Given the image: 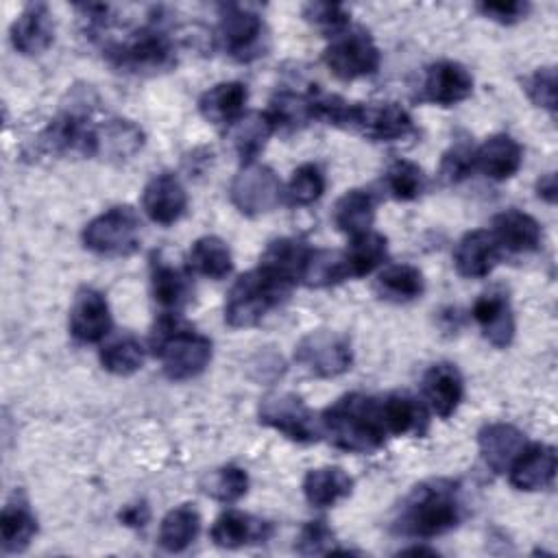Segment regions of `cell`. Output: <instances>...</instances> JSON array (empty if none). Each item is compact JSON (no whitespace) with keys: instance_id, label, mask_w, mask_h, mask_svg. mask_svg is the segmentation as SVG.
<instances>
[{"instance_id":"15","label":"cell","mask_w":558,"mask_h":558,"mask_svg":"<svg viewBox=\"0 0 558 558\" xmlns=\"http://www.w3.org/2000/svg\"><path fill=\"white\" fill-rule=\"evenodd\" d=\"M142 209L157 225H174L187 209V192L172 172L155 174L142 192Z\"/></svg>"},{"instance_id":"14","label":"cell","mask_w":558,"mask_h":558,"mask_svg":"<svg viewBox=\"0 0 558 558\" xmlns=\"http://www.w3.org/2000/svg\"><path fill=\"white\" fill-rule=\"evenodd\" d=\"M111 331V310L102 292L81 288L70 307V333L83 344H94Z\"/></svg>"},{"instance_id":"47","label":"cell","mask_w":558,"mask_h":558,"mask_svg":"<svg viewBox=\"0 0 558 558\" xmlns=\"http://www.w3.org/2000/svg\"><path fill=\"white\" fill-rule=\"evenodd\" d=\"M294 549L303 556H312V554H333L336 547V536L329 530V525L325 521H307L301 527V534L296 538Z\"/></svg>"},{"instance_id":"12","label":"cell","mask_w":558,"mask_h":558,"mask_svg":"<svg viewBox=\"0 0 558 558\" xmlns=\"http://www.w3.org/2000/svg\"><path fill=\"white\" fill-rule=\"evenodd\" d=\"M349 131H355L371 142H399L414 133V122L397 102H355Z\"/></svg>"},{"instance_id":"2","label":"cell","mask_w":558,"mask_h":558,"mask_svg":"<svg viewBox=\"0 0 558 558\" xmlns=\"http://www.w3.org/2000/svg\"><path fill=\"white\" fill-rule=\"evenodd\" d=\"M464 517L460 488L449 480H432L408 495L397 530L412 538H436L458 527Z\"/></svg>"},{"instance_id":"38","label":"cell","mask_w":558,"mask_h":558,"mask_svg":"<svg viewBox=\"0 0 558 558\" xmlns=\"http://www.w3.org/2000/svg\"><path fill=\"white\" fill-rule=\"evenodd\" d=\"M344 279H351V275L342 251L310 248L299 283L307 288H329Z\"/></svg>"},{"instance_id":"11","label":"cell","mask_w":558,"mask_h":558,"mask_svg":"<svg viewBox=\"0 0 558 558\" xmlns=\"http://www.w3.org/2000/svg\"><path fill=\"white\" fill-rule=\"evenodd\" d=\"M218 17V35L231 57L248 61L264 54L266 28L259 13L242 4H222Z\"/></svg>"},{"instance_id":"20","label":"cell","mask_w":558,"mask_h":558,"mask_svg":"<svg viewBox=\"0 0 558 558\" xmlns=\"http://www.w3.org/2000/svg\"><path fill=\"white\" fill-rule=\"evenodd\" d=\"M556 449L551 445L534 442L525 445V449L519 453V458L508 469L510 484L517 490H545L554 484L556 477Z\"/></svg>"},{"instance_id":"44","label":"cell","mask_w":558,"mask_h":558,"mask_svg":"<svg viewBox=\"0 0 558 558\" xmlns=\"http://www.w3.org/2000/svg\"><path fill=\"white\" fill-rule=\"evenodd\" d=\"M303 17L327 37L340 35L351 22V13L338 2H307L303 7Z\"/></svg>"},{"instance_id":"31","label":"cell","mask_w":558,"mask_h":558,"mask_svg":"<svg viewBox=\"0 0 558 558\" xmlns=\"http://www.w3.org/2000/svg\"><path fill=\"white\" fill-rule=\"evenodd\" d=\"M272 133H275V129H272V122L268 120L266 111L244 113L227 129L231 148L235 150V155L240 157L242 163H253L259 157V153L264 150V146L268 144Z\"/></svg>"},{"instance_id":"10","label":"cell","mask_w":558,"mask_h":558,"mask_svg":"<svg viewBox=\"0 0 558 558\" xmlns=\"http://www.w3.org/2000/svg\"><path fill=\"white\" fill-rule=\"evenodd\" d=\"M283 196V187L272 168L264 163H242L229 185L233 207L244 216H262L272 211Z\"/></svg>"},{"instance_id":"7","label":"cell","mask_w":558,"mask_h":558,"mask_svg":"<svg viewBox=\"0 0 558 558\" xmlns=\"http://www.w3.org/2000/svg\"><path fill=\"white\" fill-rule=\"evenodd\" d=\"M257 418L262 425L294 442H314L320 438V416H316L294 392H268L259 401Z\"/></svg>"},{"instance_id":"42","label":"cell","mask_w":558,"mask_h":558,"mask_svg":"<svg viewBox=\"0 0 558 558\" xmlns=\"http://www.w3.org/2000/svg\"><path fill=\"white\" fill-rule=\"evenodd\" d=\"M323 192H325L323 170L316 163H303L292 172V177L283 190V196L290 205L305 207V205L316 203L323 196Z\"/></svg>"},{"instance_id":"4","label":"cell","mask_w":558,"mask_h":558,"mask_svg":"<svg viewBox=\"0 0 558 558\" xmlns=\"http://www.w3.org/2000/svg\"><path fill=\"white\" fill-rule=\"evenodd\" d=\"M292 286L279 281L264 268H253L240 275L225 299V323L233 329L259 325L288 294Z\"/></svg>"},{"instance_id":"48","label":"cell","mask_w":558,"mask_h":558,"mask_svg":"<svg viewBox=\"0 0 558 558\" xmlns=\"http://www.w3.org/2000/svg\"><path fill=\"white\" fill-rule=\"evenodd\" d=\"M475 9L493 22L517 24L527 15L530 4L523 0H484V2H477Z\"/></svg>"},{"instance_id":"46","label":"cell","mask_w":558,"mask_h":558,"mask_svg":"<svg viewBox=\"0 0 558 558\" xmlns=\"http://www.w3.org/2000/svg\"><path fill=\"white\" fill-rule=\"evenodd\" d=\"M556 68L547 65V68H538L534 70L525 83H523V89L527 94V98L541 107V109H547L551 116L556 111Z\"/></svg>"},{"instance_id":"25","label":"cell","mask_w":558,"mask_h":558,"mask_svg":"<svg viewBox=\"0 0 558 558\" xmlns=\"http://www.w3.org/2000/svg\"><path fill=\"white\" fill-rule=\"evenodd\" d=\"M523 163L521 144L508 133H495L475 148V170L493 181H506L519 172Z\"/></svg>"},{"instance_id":"8","label":"cell","mask_w":558,"mask_h":558,"mask_svg":"<svg viewBox=\"0 0 558 558\" xmlns=\"http://www.w3.org/2000/svg\"><path fill=\"white\" fill-rule=\"evenodd\" d=\"M381 61L373 37L362 28H347L331 37L323 52V63L340 81H355L377 72Z\"/></svg>"},{"instance_id":"18","label":"cell","mask_w":558,"mask_h":558,"mask_svg":"<svg viewBox=\"0 0 558 558\" xmlns=\"http://www.w3.org/2000/svg\"><path fill=\"white\" fill-rule=\"evenodd\" d=\"M501 259V248L488 229L464 233L453 248V266L460 277L482 279L493 272Z\"/></svg>"},{"instance_id":"3","label":"cell","mask_w":558,"mask_h":558,"mask_svg":"<svg viewBox=\"0 0 558 558\" xmlns=\"http://www.w3.org/2000/svg\"><path fill=\"white\" fill-rule=\"evenodd\" d=\"M161 371L172 381L198 377L211 362V340L183 323L177 314L163 312L150 338Z\"/></svg>"},{"instance_id":"34","label":"cell","mask_w":558,"mask_h":558,"mask_svg":"<svg viewBox=\"0 0 558 558\" xmlns=\"http://www.w3.org/2000/svg\"><path fill=\"white\" fill-rule=\"evenodd\" d=\"M187 268L207 279H225L233 268V257L227 242L218 235H203L194 240L187 253Z\"/></svg>"},{"instance_id":"27","label":"cell","mask_w":558,"mask_h":558,"mask_svg":"<svg viewBox=\"0 0 558 558\" xmlns=\"http://www.w3.org/2000/svg\"><path fill=\"white\" fill-rule=\"evenodd\" d=\"M310 255V246L299 238H279L272 240L259 257V268L277 277L288 286H296L301 281V272L305 259Z\"/></svg>"},{"instance_id":"45","label":"cell","mask_w":558,"mask_h":558,"mask_svg":"<svg viewBox=\"0 0 558 558\" xmlns=\"http://www.w3.org/2000/svg\"><path fill=\"white\" fill-rule=\"evenodd\" d=\"M475 170V148L466 142H456L445 150L438 168V177L445 183H460Z\"/></svg>"},{"instance_id":"43","label":"cell","mask_w":558,"mask_h":558,"mask_svg":"<svg viewBox=\"0 0 558 558\" xmlns=\"http://www.w3.org/2000/svg\"><path fill=\"white\" fill-rule=\"evenodd\" d=\"M203 490L214 497L216 501L222 504H233L240 497L246 495L248 490V475L244 469L235 466V464H227L220 466L216 471H211L205 482H203Z\"/></svg>"},{"instance_id":"29","label":"cell","mask_w":558,"mask_h":558,"mask_svg":"<svg viewBox=\"0 0 558 558\" xmlns=\"http://www.w3.org/2000/svg\"><path fill=\"white\" fill-rule=\"evenodd\" d=\"M37 534V519L26 499L15 493L0 514V541L4 554H22Z\"/></svg>"},{"instance_id":"6","label":"cell","mask_w":558,"mask_h":558,"mask_svg":"<svg viewBox=\"0 0 558 558\" xmlns=\"http://www.w3.org/2000/svg\"><path fill=\"white\" fill-rule=\"evenodd\" d=\"M142 222L131 205H116L92 218L81 233L83 246L102 257H129L140 248Z\"/></svg>"},{"instance_id":"39","label":"cell","mask_w":558,"mask_h":558,"mask_svg":"<svg viewBox=\"0 0 558 558\" xmlns=\"http://www.w3.org/2000/svg\"><path fill=\"white\" fill-rule=\"evenodd\" d=\"M351 279L366 277L375 268H379L388 257V240L377 231H366L362 235L351 238L349 246L342 251Z\"/></svg>"},{"instance_id":"37","label":"cell","mask_w":558,"mask_h":558,"mask_svg":"<svg viewBox=\"0 0 558 558\" xmlns=\"http://www.w3.org/2000/svg\"><path fill=\"white\" fill-rule=\"evenodd\" d=\"M266 116L272 122L275 133H294L314 120L310 94L281 89L270 98Z\"/></svg>"},{"instance_id":"26","label":"cell","mask_w":558,"mask_h":558,"mask_svg":"<svg viewBox=\"0 0 558 558\" xmlns=\"http://www.w3.org/2000/svg\"><path fill=\"white\" fill-rule=\"evenodd\" d=\"M246 98H248V92L244 83L222 81L209 87L198 98V111L207 122L229 129L240 116H244Z\"/></svg>"},{"instance_id":"19","label":"cell","mask_w":558,"mask_h":558,"mask_svg":"<svg viewBox=\"0 0 558 558\" xmlns=\"http://www.w3.org/2000/svg\"><path fill=\"white\" fill-rule=\"evenodd\" d=\"M525 434L510 423H486L477 432V447L484 464L493 473H508L512 462L525 449Z\"/></svg>"},{"instance_id":"30","label":"cell","mask_w":558,"mask_h":558,"mask_svg":"<svg viewBox=\"0 0 558 558\" xmlns=\"http://www.w3.org/2000/svg\"><path fill=\"white\" fill-rule=\"evenodd\" d=\"M353 490V477L340 466L310 469L303 477V495L314 508H329L349 497Z\"/></svg>"},{"instance_id":"13","label":"cell","mask_w":558,"mask_h":558,"mask_svg":"<svg viewBox=\"0 0 558 558\" xmlns=\"http://www.w3.org/2000/svg\"><path fill=\"white\" fill-rule=\"evenodd\" d=\"M473 94V76L458 61H436L425 70L421 98L438 107H451Z\"/></svg>"},{"instance_id":"17","label":"cell","mask_w":558,"mask_h":558,"mask_svg":"<svg viewBox=\"0 0 558 558\" xmlns=\"http://www.w3.org/2000/svg\"><path fill=\"white\" fill-rule=\"evenodd\" d=\"M473 320L482 329V336L497 349H506L514 338V314L506 292L488 290L480 294L471 310Z\"/></svg>"},{"instance_id":"35","label":"cell","mask_w":558,"mask_h":558,"mask_svg":"<svg viewBox=\"0 0 558 558\" xmlns=\"http://www.w3.org/2000/svg\"><path fill=\"white\" fill-rule=\"evenodd\" d=\"M381 414L390 436L423 434L425 429V410L423 405L405 392H392L381 399Z\"/></svg>"},{"instance_id":"36","label":"cell","mask_w":558,"mask_h":558,"mask_svg":"<svg viewBox=\"0 0 558 558\" xmlns=\"http://www.w3.org/2000/svg\"><path fill=\"white\" fill-rule=\"evenodd\" d=\"M201 530V514L194 506L183 504L166 512V517L159 523V545L170 551L179 554L187 549Z\"/></svg>"},{"instance_id":"28","label":"cell","mask_w":558,"mask_h":558,"mask_svg":"<svg viewBox=\"0 0 558 558\" xmlns=\"http://www.w3.org/2000/svg\"><path fill=\"white\" fill-rule=\"evenodd\" d=\"M375 207L377 203L371 190L353 187L336 201L331 209V220L338 231L347 233L349 238H355L371 231L375 222Z\"/></svg>"},{"instance_id":"5","label":"cell","mask_w":558,"mask_h":558,"mask_svg":"<svg viewBox=\"0 0 558 558\" xmlns=\"http://www.w3.org/2000/svg\"><path fill=\"white\" fill-rule=\"evenodd\" d=\"M105 54L120 70L157 74L174 65V41L159 22H150L122 41H109Z\"/></svg>"},{"instance_id":"41","label":"cell","mask_w":558,"mask_h":558,"mask_svg":"<svg viewBox=\"0 0 558 558\" xmlns=\"http://www.w3.org/2000/svg\"><path fill=\"white\" fill-rule=\"evenodd\" d=\"M384 185L395 201L405 203V201H416L425 192L427 177L418 163L408 159H397L388 166L384 174Z\"/></svg>"},{"instance_id":"22","label":"cell","mask_w":558,"mask_h":558,"mask_svg":"<svg viewBox=\"0 0 558 558\" xmlns=\"http://www.w3.org/2000/svg\"><path fill=\"white\" fill-rule=\"evenodd\" d=\"M490 233L499 248L510 253H532L541 246L543 240L541 222L521 209L499 211L493 218Z\"/></svg>"},{"instance_id":"51","label":"cell","mask_w":558,"mask_h":558,"mask_svg":"<svg viewBox=\"0 0 558 558\" xmlns=\"http://www.w3.org/2000/svg\"><path fill=\"white\" fill-rule=\"evenodd\" d=\"M401 554H429V556H436V549L418 545V547H408V549H401Z\"/></svg>"},{"instance_id":"1","label":"cell","mask_w":558,"mask_h":558,"mask_svg":"<svg viewBox=\"0 0 558 558\" xmlns=\"http://www.w3.org/2000/svg\"><path fill=\"white\" fill-rule=\"evenodd\" d=\"M320 436L349 453H373L390 436L381 414V399L349 392L320 414Z\"/></svg>"},{"instance_id":"24","label":"cell","mask_w":558,"mask_h":558,"mask_svg":"<svg viewBox=\"0 0 558 558\" xmlns=\"http://www.w3.org/2000/svg\"><path fill=\"white\" fill-rule=\"evenodd\" d=\"M423 395L440 418H449L464 397V381L458 366L451 362L432 364L423 375Z\"/></svg>"},{"instance_id":"49","label":"cell","mask_w":558,"mask_h":558,"mask_svg":"<svg viewBox=\"0 0 558 558\" xmlns=\"http://www.w3.org/2000/svg\"><path fill=\"white\" fill-rule=\"evenodd\" d=\"M118 519L126 525V527H144L150 519V510L144 501H137V504H129L120 510Z\"/></svg>"},{"instance_id":"23","label":"cell","mask_w":558,"mask_h":558,"mask_svg":"<svg viewBox=\"0 0 558 558\" xmlns=\"http://www.w3.org/2000/svg\"><path fill=\"white\" fill-rule=\"evenodd\" d=\"M272 534V525L242 510H225L211 525L209 536L222 549H238L253 543H264Z\"/></svg>"},{"instance_id":"33","label":"cell","mask_w":558,"mask_h":558,"mask_svg":"<svg viewBox=\"0 0 558 558\" xmlns=\"http://www.w3.org/2000/svg\"><path fill=\"white\" fill-rule=\"evenodd\" d=\"M425 290L423 275L412 264H390L375 279V292L390 303H410Z\"/></svg>"},{"instance_id":"50","label":"cell","mask_w":558,"mask_h":558,"mask_svg":"<svg viewBox=\"0 0 558 558\" xmlns=\"http://www.w3.org/2000/svg\"><path fill=\"white\" fill-rule=\"evenodd\" d=\"M556 192H558V183H556V174L547 172L536 181V194L547 201V203H556Z\"/></svg>"},{"instance_id":"21","label":"cell","mask_w":558,"mask_h":558,"mask_svg":"<svg viewBox=\"0 0 558 558\" xmlns=\"http://www.w3.org/2000/svg\"><path fill=\"white\" fill-rule=\"evenodd\" d=\"M144 146V133L137 124L122 118H111L94 126L92 157L105 161H126Z\"/></svg>"},{"instance_id":"40","label":"cell","mask_w":558,"mask_h":558,"mask_svg":"<svg viewBox=\"0 0 558 558\" xmlns=\"http://www.w3.org/2000/svg\"><path fill=\"white\" fill-rule=\"evenodd\" d=\"M98 357L107 373L126 377V375L137 373L144 366L146 349L135 336L122 333V336H116L109 342H105Z\"/></svg>"},{"instance_id":"32","label":"cell","mask_w":558,"mask_h":558,"mask_svg":"<svg viewBox=\"0 0 558 558\" xmlns=\"http://www.w3.org/2000/svg\"><path fill=\"white\" fill-rule=\"evenodd\" d=\"M150 290L155 303L168 314L183 310L192 296L190 277L163 259H153L150 264Z\"/></svg>"},{"instance_id":"9","label":"cell","mask_w":558,"mask_h":558,"mask_svg":"<svg viewBox=\"0 0 558 558\" xmlns=\"http://www.w3.org/2000/svg\"><path fill=\"white\" fill-rule=\"evenodd\" d=\"M294 360L310 375L331 379L351 368L353 351L347 336L333 329H316L299 340L294 347Z\"/></svg>"},{"instance_id":"16","label":"cell","mask_w":558,"mask_h":558,"mask_svg":"<svg viewBox=\"0 0 558 558\" xmlns=\"http://www.w3.org/2000/svg\"><path fill=\"white\" fill-rule=\"evenodd\" d=\"M11 44L20 54L35 57L46 52L54 41V22L48 4L31 2L13 20L9 31Z\"/></svg>"}]
</instances>
